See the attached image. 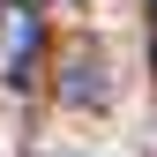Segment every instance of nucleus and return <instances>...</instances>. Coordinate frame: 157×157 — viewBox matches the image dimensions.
I'll return each instance as SVG.
<instances>
[{
    "label": "nucleus",
    "instance_id": "nucleus-1",
    "mask_svg": "<svg viewBox=\"0 0 157 157\" xmlns=\"http://www.w3.org/2000/svg\"><path fill=\"white\" fill-rule=\"evenodd\" d=\"M60 97H67V105L105 97V60H97V52H75V60H67V75H60Z\"/></svg>",
    "mask_w": 157,
    "mask_h": 157
},
{
    "label": "nucleus",
    "instance_id": "nucleus-2",
    "mask_svg": "<svg viewBox=\"0 0 157 157\" xmlns=\"http://www.w3.org/2000/svg\"><path fill=\"white\" fill-rule=\"evenodd\" d=\"M30 45H37V23L15 15V30H8V82H15V90L30 82Z\"/></svg>",
    "mask_w": 157,
    "mask_h": 157
}]
</instances>
